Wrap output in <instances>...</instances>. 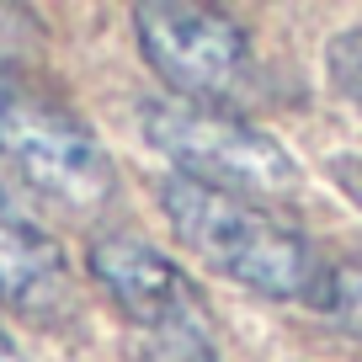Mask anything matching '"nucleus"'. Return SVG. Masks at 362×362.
<instances>
[{"label": "nucleus", "mask_w": 362, "mask_h": 362, "mask_svg": "<svg viewBox=\"0 0 362 362\" xmlns=\"http://www.w3.org/2000/svg\"><path fill=\"white\" fill-rule=\"evenodd\" d=\"M134 37L144 64L181 102L229 107L250 80V37L214 6L144 0L134 6Z\"/></svg>", "instance_id": "39448f33"}, {"label": "nucleus", "mask_w": 362, "mask_h": 362, "mask_svg": "<svg viewBox=\"0 0 362 362\" xmlns=\"http://www.w3.org/2000/svg\"><path fill=\"white\" fill-rule=\"evenodd\" d=\"M330 181L341 187V197H351V208H362V155H336Z\"/></svg>", "instance_id": "1a4fd4ad"}, {"label": "nucleus", "mask_w": 362, "mask_h": 362, "mask_svg": "<svg viewBox=\"0 0 362 362\" xmlns=\"http://www.w3.org/2000/svg\"><path fill=\"white\" fill-rule=\"evenodd\" d=\"M90 277L128 320L139 362H224L192 277L139 235H102L86 250Z\"/></svg>", "instance_id": "20e7f679"}, {"label": "nucleus", "mask_w": 362, "mask_h": 362, "mask_svg": "<svg viewBox=\"0 0 362 362\" xmlns=\"http://www.w3.org/2000/svg\"><path fill=\"white\" fill-rule=\"evenodd\" d=\"M139 128H144V144L165 155L170 176L203 181V187L250 197V203H267L298 187V160L288 155V144L229 107L155 96L139 107Z\"/></svg>", "instance_id": "7ed1b4c3"}, {"label": "nucleus", "mask_w": 362, "mask_h": 362, "mask_svg": "<svg viewBox=\"0 0 362 362\" xmlns=\"http://www.w3.org/2000/svg\"><path fill=\"white\" fill-rule=\"evenodd\" d=\"M155 197L170 235L208 272L261 298H277V304H309V309L325 304L330 261L315 250L304 229L288 224L283 214H272L267 203L218 192V187H203L187 176H165Z\"/></svg>", "instance_id": "f257e3e1"}, {"label": "nucleus", "mask_w": 362, "mask_h": 362, "mask_svg": "<svg viewBox=\"0 0 362 362\" xmlns=\"http://www.w3.org/2000/svg\"><path fill=\"white\" fill-rule=\"evenodd\" d=\"M0 362H22V357H16V351L6 346V341H0Z\"/></svg>", "instance_id": "9d476101"}, {"label": "nucleus", "mask_w": 362, "mask_h": 362, "mask_svg": "<svg viewBox=\"0 0 362 362\" xmlns=\"http://www.w3.org/2000/svg\"><path fill=\"white\" fill-rule=\"evenodd\" d=\"M33 16L16 6H0V160L33 187L37 197L90 214L117 192L112 155L90 123L64 107L27 64Z\"/></svg>", "instance_id": "f03ea898"}, {"label": "nucleus", "mask_w": 362, "mask_h": 362, "mask_svg": "<svg viewBox=\"0 0 362 362\" xmlns=\"http://www.w3.org/2000/svg\"><path fill=\"white\" fill-rule=\"evenodd\" d=\"M325 64H330L336 90L362 112V33H341L336 43L325 48Z\"/></svg>", "instance_id": "6e6552de"}, {"label": "nucleus", "mask_w": 362, "mask_h": 362, "mask_svg": "<svg viewBox=\"0 0 362 362\" xmlns=\"http://www.w3.org/2000/svg\"><path fill=\"white\" fill-rule=\"evenodd\" d=\"M69 298V261L59 240L0 187V304L16 315H54Z\"/></svg>", "instance_id": "423d86ee"}, {"label": "nucleus", "mask_w": 362, "mask_h": 362, "mask_svg": "<svg viewBox=\"0 0 362 362\" xmlns=\"http://www.w3.org/2000/svg\"><path fill=\"white\" fill-rule=\"evenodd\" d=\"M320 315H325L341 336L362 341V261H341V267H330V288H325Z\"/></svg>", "instance_id": "0eeeda50"}]
</instances>
